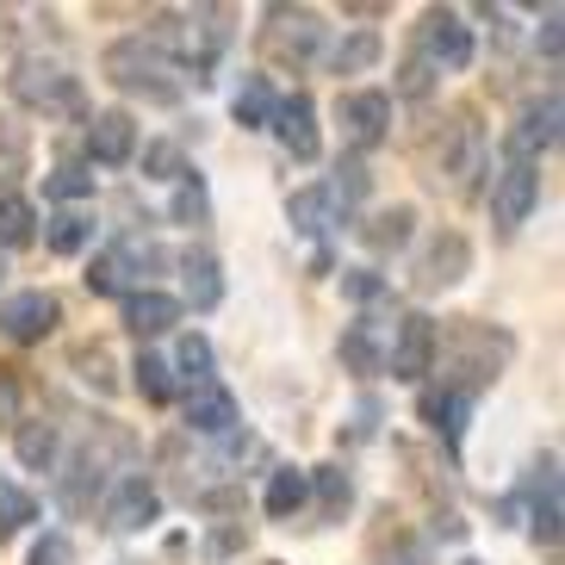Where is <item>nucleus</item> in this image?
<instances>
[{
	"label": "nucleus",
	"instance_id": "obj_33",
	"mask_svg": "<svg viewBox=\"0 0 565 565\" xmlns=\"http://www.w3.org/2000/svg\"><path fill=\"white\" fill-rule=\"evenodd\" d=\"M534 541L541 547H559V484L547 479V498L534 503Z\"/></svg>",
	"mask_w": 565,
	"mask_h": 565
},
{
	"label": "nucleus",
	"instance_id": "obj_7",
	"mask_svg": "<svg viewBox=\"0 0 565 565\" xmlns=\"http://www.w3.org/2000/svg\"><path fill=\"white\" fill-rule=\"evenodd\" d=\"M534 205H541V174H534V162H510L491 181V217H498L503 231H515V224H529Z\"/></svg>",
	"mask_w": 565,
	"mask_h": 565
},
{
	"label": "nucleus",
	"instance_id": "obj_40",
	"mask_svg": "<svg viewBox=\"0 0 565 565\" xmlns=\"http://www.w3.org/2000/svg\"><path fill=\"white\" fill-rule=\"evenodd\" d=\"M143 168H150V174H162V181L186 174V168H181V150H174V143H150V150H143Z\"/></svg>",
	"mask_w": 565,
	"mask_h": 565
},
{
	"label": "nucleus",
	"instance_id": "obj_10",
	"mask_svg": "<svg viewBox=\"0 0 565 565\" xmlns=\"http://www.w3.org/2000/svg\"><path fill=\"white\" fill-rule=\"evenodd\" d=\"M267 125H274V137H280L299 162L317 156V106H311V94H286V100H274V118H267Z\"/></svg>",
	"mask_w": 565,
	"mask_h": 565
},
{
	"label": "nucleus",
	"instance_id": "obj_12",
	"mask_svg": "<svg viewBox=\"0 0 565 565\" xmlns=\"http://www.w3.org/2000/svg\"><path fill=\"white\" fill-rule=\"evenodd\" d=\"M466 267H472V243H466L460 231H441L429 243V249H423V267H416V286H454L466 274Z\"/></svg>",
	"mask_w": 565,
	"mask_h": 565
},
{
	"label": "nucleus",
	"instance_id": "obj_22",
	"mask_svg": "<svg viewBox=\"0 0 565 565\" xmlns=\"http://www.w3.org/2000/svg\"><path fill=\"white\" fill-rule=\"evenodd\" d=\"M38 236V205L19 200V193H0V243L7 249H25Z\"/></svg>",
	"mask_w": 565,
	"mask_h": 565
},
{
	"label": "nucleus",
	"instance_id": "obj_1",
	"mask_svg": "<svg viewBox=\"0 0 565 565\" xmlns=\"http://www.w3.org/2000/svg\"><path fill=\"white\" fill-rule=\"evenodd\" d=\"M106 82L125 87V94H143L156 106H174L181 100V82H174V63L156 51L150 38H118L106 51Z\"/></svg>",
	"mask_w": 565,
	"mask_h": 565
},
{
	"label": "nucleus",
	"instance_id": "obj_16",
	"mask_svg": "<svg viewBox=\"0 0 565 565\" xmlns=\"http://www.w3.org/2000/svg\"><path fill=\"white\" fill-rule=\"evenodd\" d=\"M181 280H186L193 311H217V305H224V267H217L212 249H186L181 255Z\"/></svg>",
	"mask_w": 565,
	"mask_h": 565
},
{
	"label": "nucleus",
	"instance_id": "obj_34",
	"mask_svg": "<svg viewBox=\"0 0 565 565\" xmlns=\"http://www.w3.org/2000/svg\"><path fill=\"white\" fill-rule=\"evenodd\" d=\"M342 292H349L354 305H385V299H392V286H385L380 274H366V267H354V274H342Z\"/></svg>",
	"mask_w": 565,
	"mask_h": 565
},
{
	"label": "nucleus",
	"instance_id": "obj_11",
	"mask_svg": "<svg viewBox=\"0 0 565 565\" xmlns=\"http://www.w3.org/2000/svg\"><path fill=\"white\" fill-rule=\"evenodd\" d=\"M87 156H94L100 168L131 162V156H137V125H131V113H94V118H87Z\"/></svg>",
	"mask_w": 565,
	"mask_h": 565
},
{
	"label": "nucleus",
	"instance_id": "obj_13",
	"mask_svg": "<svg viewBox=\"0 0 565 565\" xmlns=\"http://www.w3.org/2000/svg\"><path fill=\"white\" fill-rule=\"evenodd\" d=\"M186 429L193 435H231L236 429V398L217 380L193 385V392H186Z\"/></svg>",
	"mask_w": 565,
	"mask_h": 565
},
{
	"label": "nucleus",
	"instance_id": "obj_5",
	"mask_svg": "<svg viewBox=\"0 0 565 565\" xmlns=\"http://www.w3.org/2000/svg\"><path fill=\"white\" fill-rule=\"evenodd\" d=\"M559 118H565L559 94H541V100L522 106V118L510 125V156H515V162H534V156H547L553 143H559Z\"/></svg>",
	"mask_w": 565,
	"mask_h": 565
},
{
	"label": "nucleus",
	"instance_id": "obj_21",
	"mask_svg": "<svg viewBox=\"0 0 565 565\" xmlns=\"http://www.w3.org/2000/svg\"><path fill=\"white\" fill-rule=\"evenodd\" d=\"M305 498H311V484H305V472L299 466H280V472H274V479H267V515H274V522H286V515H299L305 510Z\"/></svg>",
	"mask_w": 565,
	"mask_h": 565
},
{
	"label": "nucleus",
	"instance_id": "obj_27",
	"mask_svg": "<svg viewBox=\"0 0 565 565\" xmlns=\"http://www.w3.org/2000/svg\"><path fill=\"white\" fill-rule=\"evenodd\" d=\"M87 236H94V224H87L82 212H56V217H51V231H44V243H51L56 255H82V249H87Z\"/></svg>",
	"mask_w": 565,
	"mask_h": 565
},
{
	"label": "nucleus",
	"instance_id": "obj_41",
	"mask_svg": "<svg viewBox=\"0 0 565 565\" xmlns=\"http://www.w3.org/2000/svg\"><path fill=\"white\" fill-rule=\"evenodd\" d=\"M68 559H75V547H68V534H44V541L32 547V559H25V565H68Z\"/></svg>",
	"mask_w": 565,
	"mask_h": 565
},
{
	"label": "nucleus",
	"instance_id": "obj_26",
	"mask_svg": "<svg viewBox=\"0 0 565 565\" xmlns=\"http://www.w3.org/2000/svg\"><path fill=\"white\" fill-rule=\"evenodd\" d=\"M305 484H317V503H323V515H342L354 498V484L342 466H317V472H305Z\"/></svg>",
	"mask_w": 565,
	"mask_h": 565
},
{
	"label": "nucleus",
	"instance_id": "obj_24",
	"mask_svg": "<svg viewBox=\"0 0 565 565\" xmlns=\"http://www.w3.org/2000/svg\"><path fill=\"white\" fill-rule=\"evenodd\" d=\"M342 366H349V373H380L385 366V354H380V342H373L366 323H349V330H342Z\"/></svg>",
	"mask_w": 565,
	"mask_h": 565
},
{
	"label": "nucleus",
	"instance_id": "obj_14",
	"mask_svg": "<svg viewBox=\"0 0 565 565\" xmlns=\"http://www.w3.org/2000/svg\"><path fill=\"white\" fill-rule=\"evenodd\" d=\"M479 162H484L479 118H472V113H454L448 143H441V174H448V181H466V174H479Z\"/></svg>",
	"mask_w": 565,
	"mask_h": 565
},
{
	"label": "nucleus",
	"instance_id": "obj_31",
	"mask_svg": "<svg viewBox=\"0 0 565 565\" xmlns=\"http://www.w3.org/2000/svg\"><path fill=\"white\" fill-rule=\"evenodd\" d=\"M131 373H137V392H143L150 404H168V398H174V380H168V361H162V354H143Z\"/></svg>",
	"mask_w": 565,
	"mask_h": 565
},
{
	"label": "nucleus",
	"instance_id": "obj_20",
	"mask_svg": "<svg viewBox=\"0 0 565 565\" xmlns=\"http://www.w3.org/2000/svg\"><path fill=\"white\" fill-rule=\"evenodd\" d=\"M411 224H416V212H411V205H392V212H373V217H366V224H361V243H366V249H404V243H411Z\"/></svg>",
	"mask_w": 565,
	"mask_h": 565
},
{
	"label": "nucleus",
	"instance_id": "obj_23",
	"mask_svg": "<svg viewBox=\"0 0 565 565\" xmlns=\"http://www.w3.org/2000/svg\"><path fill=\"white\" fill-rule=\"evenodd\" d=\"M13 454L32 466V472H51V460H56V429H51V423H19V429H13Z\"/></svg>",
	"mask_w": 565,
	"mask_h": 565
},
{
	"label": "nucleus",
	"instance_id": "obj_9",
	"mask_svg": "<svg viewBox=\"0 0 565 565\" xmlns=\"http://www.w3.org/2000/svg\"><path fill=\"white\" fill-rule=\"evenodd\" d=\"M423 44H429V63H441V68L472 63V25H466L460 13H448V7H435V13L423 19Z\"/></svg>",
	"mask_w": 565,
	"mask_h": 565
},
{
	"label": "nucleus",
	"instance_id": "obj_37",
	"mask_svg": "<svg viewBox=\"0 0 565 565\" xmlns=\"http://www.w3.org/2000/svg\"><path fill=\"white\" fill-rule=\"evenodd\" d=\"M118 280H125V255H100V262L87 267V292H118Z\"/></svg>",
	"mask_w": 565,
	"mask_h": 565
},
{
	"label": "nucleus",
	"instance_id": "obj_18",
	"mask_svg": "<svg viewBox=\"0 0 565 565\" xmlns=\"http://www.w3.org/2000/svg\"><path fill=\"white\" fill-rule=\"evenodd\" d=\"M423 416H429V423L448 435V441H460V435H466V416H472V392H460V385L423 392Z\"/></svg>",
	"mask_w": 565,
	"mask_h": 565
},
{
	"label": "nucleus",
	"instance_id": "obj_2",
	"mask_svg": "<svg viewBox=\"0 0 565 565\" xmlns=\"http://www.w3.org/2000/svg\"><path fill=\"white\" fill-rule=\"evenodd\" d=\"M7 87H13V100L32 106V113H82V82L56 63H38V56L13 63Z\"/></svg>",
	"mask_w": 565,
	"mask_h": 565
},
{
	"label": "nucleus",
	"instance_id": "obj_30",
	"mask_svg": "<svg viewBox=\"0 0 565 565\" xmlns=\"http://www.w3.org/2000/svg\"><path fill=\"white\" fill-rule=\"evenodd\" d=\"M236 125H267V118H274V94H267V82L262 75H249V82L236 87Z\"/></svg>",
	"mask_w": 565,
	"mask_h": 565
},
{
	"label": "nucleus",
	"instance_id": "obj_28",
	"mask_svg": "<svg viewBox=\"0 0 565 565\" xmlns=\"http://www.w3.org/2000/svg\"><path fill=\"white\" fill-rule=\"evenodd\" d=\"M44 193H51V200H63V205H75V200H87V193H94V174H87L82 162H63V168H51V174H44Z\"/></svg>",
	"mask_w": 565,
	"mask_h": 565
},
{
	"label": "nucleus",
	"instance_id": "obj_15",
	"mask_svg": "<svg viewBox=\"0 0 565 565\" xmlns=\"http://www.w3.org/2000/svg\"><path fill=\"white\" fill-rule=\"evenodd\" d=\"M156 515H162V498H156V484H150V479H125V484L113 491V503H106V522H113L118 534L150 529Z\"/></svg>",
	"mask_w": 565,
	"mask_h": 565
},
{
	"label": "nucleus",
	"instance_id": "obj_19",
	"mask_svg": "<svg viewBox=\"0 0 565 565\" xmlns=\"http://www.w3.org/2000/svg\"><path fill=\"white\" fill-rule=\"evenodd\" d=\"M286 217H292V231H305V236H323V231H330V217H335L330 186H299V193L286 200Z\"/></svg>",
	"mask_w": 565,
	"mask_h": 565
},
{
	"label": "nucleus",
	"instance_id": "obj_43",
	"mask_svg": "<svg viewBox=\"0 0 565 565\" xmlns=\"http://www.w3.org/2000/svg\"><path fill=\"white\" fill-rule=\"evenodd\" d=\"M13 404H19V392H13V380H0V423L13 416Z\"/></svg>",
	"mask_w": 565,
	"mask_h": 565
},
{
	"label": "nucleus",
	"instance_id": "obj_6",
	"mask_svg": "<svg viewBox=\"0 0 565 565\" xmlns=\"http://www.w3.org/2000/svg\"><path fill=\"white\" fill-rule=\"evenodd\" d=\"M435 349H441L435 317H404V323H398V342H392V354H385L392 380H423V373H435Z\"/></svg>",
	"mask_w": 565,
	"mask_h": 565
},
{
	"label": "nucleus",
	"instance_id": "obj_42",
	"mask_svg": "<svg viewBox=\"0 0 565 565\" xmlns=\"http://www.w3.org/2000/svg\"><path fill=\"white\" fill-rule=\"evenodd\" d=\"M335 174H342V181L330 186V200H361V193H366V168L361 162H342Z\"/></svg>",
	"mask_w": 565,
	"mask_h": 565
},
{
	"label": "nucleus",
	"instance_id": "obj_36",
	"mask_svg": "<svg viewBox=\"0 0 565 565\" xmlns=\"http://www.w3.org/2000/svg\"><path fill=\"white\" fill-rule=\"evenodd\" d=\"M174 217H181V224H205V217H212V200H205L200 181H186L181 193H174Z\"/></svg>",
	"mask_w": 565,
	"mask_h": 565
},
{
	"label": "nucleus",
	"instance_id": "obj_32",
	"mask_svg": "<svg viewBox=\"0 0 565 565\" xmlns=\"http://www.w3.org/2000/svg\"><path fill=\"white\" fill-rule=\"evenodd\" d=\"M25 162H32L25 131H19V125H0V181H19V174H25Z\"/></svg>",
	"mask_w": 565,
	"mask_h": 565
},
{
	"label": "nucleus",
	"instance_id": "obj_8",
	"mask_svg": "<svg viewBox=\"0 0 565 565\" xmlns=\"http://www.w3.org/2000/svg\"><path fill=\"white\" fill-rule=\"evenodd\" d=\"M342 131H349L354 150H380L385 137H392V94H380V87L349 94L342 100Z\"/></svg>",
	"mask_w": 565,
	"mask_h": 565
},
{
	"label": "nucleus",
	"instance_id": "obj_25",
	"mask_svg": "<svg viewBox=\"0 0 565 565\" xmlns=\"http://www.w3.org/2000/svg\"><path fill=\"white\" fill-rule=\"evenodd\" d=\"M373 63H380V38L373 32H354V38H342V44L330 51L335 75H361V68H373Z\"/></svg>",
	"mask_w": 565,
	"mask_h": 565
},
{
	"label": "nucleus",
	"instance_id": "obj_17",
	"mask_svg": "<svg viewBox=\"0 0 565 565\" xmlns=\"http://www.w3.org/2000/svg\"><path fill=\"white\" fill-rule=\"evenodd\" d=\"M125 323H131L137 335H162V330H174L181 323V299H168V292H131L125 299Z\"/></svg>",
	"mask_w": 565,
	"mask_h": 565
},
{
	"label": "nucleus",
	"instance_id": "obj_35",
	"mask_svg": "<svg viewBox=\"0 0 565 565\" xmlns=\"http://www.w3.org/2000/svg\"><path fill=\"white\" fill-rule=\"evenodd\" d=\"M181 366H186L193 385H205L212 380V342H205V335H181Z\"/></svg>",
	"mask_w": 565,
	"mask_h": 565
},
{
	"label": "nucleus",
	"instance_id": "obj_29",
	"mask_svg": "<svg viewBox=\"0 0 565 565\" xmlns=\"http://www.w3.org/2000/svg\"><path fill=\"white\" fill-rule=\"evenodd\" d=\"M32 515H38V503L25 498L19 484H7V479H0V547H7V541H13V534L25 529V522H32Z\"/></svg>",
	"mask_w": 565,
	"mask_h": 565
},
{
	"label": "nucleus",
	"instance_id": "obj_39",
	"mask_svg": "<svg viewBox=\"0 0 565 565\" xmlns=\"http://www.w3.org/2000/svg\"><path fill=\"white\" fill-rule=\"evenodd\" d=\"M398 87H404V94H429V87H435V63H429V56H411V63L398 68Z\"/></svg>",
	"mask_w": 565,
	"mask_h": 565
},
{
	"label": "nucleus",
	"instance_id": "obj_4",
	"mask_svg": "<svg viewBox=\"0 0 565 565\" xmlns=\"http://www.w3.org/2000/svg\"><path fill=\"white\" fill-rule=\"evenodd\" d=\"M56 323H63V305H56V292H44V286H32V292H13V299L0 305V335H7V342H19V349L44 342Z\"/></svg>",
	"mask_w": 565,
	"mask_h": 565
},
{
	"label": "nucleus",
	"instance_id": "obj_38",
	"mask_svg": "<svg viewBox=\"0 0 565 565\" xmlns=\"http://www.w3.org/2000/svg\"><path fill=\"white\" fill-rule=\"evenodd\" d=\"M565 19H559V7H547V19H541V32H534V44H541V56L547 63H559V51H565V32H559Z\"/></svg>",
	"mask_w": 565,
	"mask_h": 565
},
{
	"label": "nucleus",
	"instance_id": "obj_3",
	"mask_svg": "<svg viewBox=\"0 0 565 565\" xmlns=\"http://www.w3.org/2000/svg\"><path fill=\"white\" fill-rule=\"evenodd\" d=\"M317 38H323V25H317V13H305V7H267V25H262V44L274 63H311L317 56Z\"/></svg>",
	"mask_w": 565,
	"mask_h": 565
},
{
	"label": "nucleus",
	"instance_id": "obj_44",
	"mask_svg": "<svg viewBox=\"0 0 565 565\" xmlns=\"http://www.w3.org/2000/svg\"><path fill=\"white\" fill-rule=\"evenodd\" d=\"M0 274H7V267H0Z\"/></svg>",
	"mask_w": 565,
	"mask_h": 565
}]
</instances>
